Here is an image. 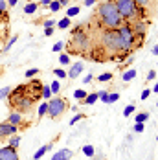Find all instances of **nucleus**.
Segmentation results:
<instances>
[{
	"instance_id": "obj_1",
	"label": "nucleus",
	"mask_w": 158,
	"mask_h": 160,
	"mask_svg": "<svg viewBox=\"0 0 158 160\" xmlns=\"http://www.w3.org/2000/svg\"><path fill=\"white\" fill-rule=\"evenodd\" d=\"M96 18L99 20V26L101 28H107V30H118L125 22L112 0H103V2L97 4Z\"/></svg>"
},
{
	"instance_id": "obj_2",
	"label": "nucleus",
	"mask_w": 158,
	"mask_h": 160,
	"mask_svg": "<svg viewBox=\"0 0 158 160\" xmlns=\"http://www.w3.org/2000/svg\"><path fill=\"white\" fill-rule=\"evenodd\" d=\"M97 46L107 53L109 61H114V57L120 52H123V41H121L118 30H101Z\"/></svg>"
},
{
	"instance_id": "obj_3",
	"label": "nucleus",
	"mask_w": 158,
	"mask_h": 160,
	"mask_svg": "<svg viewBox=\"0 0 158 160\" xmlns=\"http://www.w3.org/2000/svg\"><path fill=\"white\" fill-rule=\"evenodd\" d=\"M7 99H9L11 111H18V112H22V114L28 112V111H32L33 103L39 101V98L32 96V94L28 92V85H18L17 88H13Z\"/></svg>"
},
{
	"instance_id": "obj_4",
	"label": "nucleus",
	"mask_w": 158,
	"mask_h": 160,
	"mask_svg": "<svg viewBox=\"0 0 158 160\" xmlns=\"http://www.w3.org/2000/svg\"><path fill=\"white\" fill-rule=\"evenodd\" d=\"M70 42H72L70 44V52L72 53H83V52L92 48V41H90L88 33L85 32L81 26L72 30V41Z\"/></svg>"
},
{
	"instance_id": "obj_5",
	"label": "nucleus",
	"mask_w": 158,
	"mask_h": 160,
	"mask_svg": "<svg viewBox=\"0 0 158 160\" xmlns=\"http://www.w3.org/2000/svg\"><path fill=\"white\" fill-rule=\"evenodd\" d=\"M120 11V15L123 17L125 22H134L140 20V6L136 4V0H112Z\"/></svg>"
},
{
	"instance_id": "obj_6",
	"label": "nucleus",
	"mask_w": 158,
	"mask_h": 160,
	"mask_svg": "<svg viewBox=\"0 0 158 160\" xmlns=\"http://www.w3.org/2000/svg\"><path fill=\"white\" fill-rule=\"evenodd\" d=\"M68 107L70 105H68V101L64 98H52L48 101V116L52 120H59L64 112L68 111Z\"/></svg>"
},
{
	"instance_id": "obj_7",
	"label": "nucleus",
	"mask_w": 158,
	"mask_h": 160,
	"mask_svg": "<svg viewBox=\"0 0 158 160\" xmlns=\"http://www.w3.org/2000/svg\"><path fill=\"white\" fill-rule=\"evenodd\" d=\"M0 160H18V153H17V149L15 147H11V145L0 147Z\"/></svg>"
},
{
	"instance_id": "obj_8",
	"label": "nucleus",
	"mask_w": 158,
	"mask_h": 160,
	"mask_svg": "<svg viewBox=\"0 0 158 160\" xmlns=\"http://www.w3.org/2000/svg\"><path fill=\"white\" fill-rule=\"evenodd\" d=\"M6 122H7V123H11V125H17V127L20 129L22 125H24V118H22V112H18V111H11Z\"/></svg>"
},
{
	"instance_id": "obj_9",
	"label": "nucleus",
	"mask_w": 158,
	"mask_h": 160,
	"mask_svg": "<svg viewBox=\"0 0 158 160\" xmlns=\"http://www.w3.org/2000/svg\"><path fill=\"white\" fill-rule=\"evenodd\" d=\"M20 129L17 127V125H11V123H7V122H4V123H0V138L2 136H11V134H17Z\"/></svg>"
},
{
	"instance_id": "obj_10",
	"label": "nucleus",
	"mask_w": 158,
	"mask_h": 160,
	"mask_svg": "<svg viewBox=\"0 0 158 160\" xmlns=\"http://www.w3.org/2000/svg\"><path fill=\"white\" fill-rule=\"evenodd\" d=\"M83 70H85V63H83V61H77L76 64H72L70 72H66V74H68V78H70V79H77Z\"/></svg>"
},
{
	"instance_id": "obj_11",
	"label": "nucleus",
	"mask_w": 158,
	"mask_h": 160,
	"mask_svg": "<svg viewBox=\"0 0 158 160\" xmlns=\"http://www.w3.org/2000/svg\"><path fill=\"white\" fill-rule=\"evenodd\" d=\"M72 157H74V151L68 149V147H63V149H59L50 160H70Z\"/></svg>"
},
{
	"instance_id": "obj_12",
	"label": "nucleus",
	"mask_w": 158,
	"mask_h": 160,
	"mask_svg": "<svg viewBox=\"0 0 158 160\" xmlns=\"http://www.w3.org/2000/svg\"><path fill=\"white\" fill-rule=\"evenodd\" d=\"M52 147H53V142H50V144L46 145H41L37 151H35V155H33V160H41L44 155H46L48 151H52Z\"/></svg>"
},
{
	"instance_id": "obj_13",
	"label": "nucleus",
	"mask_w": 158,
	"mask_h": 160,
	"mask_svg": "<svg viewBox=\"0 0 158 160\" xmlns=\"http://www.w3.org/2000/svg\"><path fill=\"white\" fill-rule=\"evenodd\" d=\"M136 74H138V72H136V68H129V70H125V72H123V76H121V79L125 81H131V79H134V78H136Z\"/></svg>"
},
{
	"instance_id": "obj_14",
	"label": "nucleus",
	"mask_w": 158,
	"mask_h": 160,
	"mask_svg": "<svg viewBox=\"0 0 158 160\" xmlns=\"http://www.w3.org/2000/svg\"><path fill=\"white\" fill-rule=\"evenodd\" d=\"M97 99H99V98H97V92H92V94H86V98H85L81 103H83V105H94Z\"/></svg>"
},
{
	"instance_id": "obj_15",
	"label": "nucleus",
	"mask_w": 158,
	"mask_h": 160,
	"mask_svg": "<svg viewBox=\"0 0 158 160\" xmlns=\"http://www.w3.org/2000/svg\"><path fill=\"white\" fill-rule=\"evenodd\" d=\"M149 120V112L143 111V112H138L136 116H134V123H145Z\"/></svg>"
},
{
	"instance_id": "obj_16",
	"label": "nucleus",
	"mask_w": 158,
	"mask_h": 160,
	"mask_svg": "<svg viewBox=\"0 0 158 160\" xmlns=\"http://www.w3.org/2000/svg\"><path fill=\"white\" fill-rule=\"evenodd\" d=\"M55 26H57L59 30H68V28L72 26V20H70L68 17H64V18H61V20H59V22H57Z\"/></svg>"
},
{
	"instance_id": "obj_17",
	"label": "nucleus",
	"mask_w": 158,
	"mask_h": 160,
	"mask_svg": "<svg viewBox=\"0 0 158 160\" xmlns=\"http://www.w3.org/2000/svg\"><path fill=\"white\" fill-rule=\"evenodd\" d=\"M37 8H39V4H37V2H30V4H26V6H24V13H26V15H33V13L37 11Z\"/></svg>"
},
{
	"instance_id": "obj_18",
	"label": "nucleus",
	"mask_w": 158,
	"mask_h": 160,
	"mask_svg": "<svg viewBox=\"0 0 158 160\" xmlns=\"http://www.w3.org/2000/svg\"><path fill=\"white\" fill-rule=\"evenodd\" d=\"M79 11H81V8H79V6H72V8H68V9H66V17H68V18H74V17L79 15Z\"/></svg>"
},
{
	"instance_id": "obj_19",
	"label": "nucleus",
	"mask_w": 158,
	"mask_h": 160,
	"mask_svg": "<svg viewBox=\"0 0 158 160\" xmlns=\"http://www.w3.org/2000/svg\"><path fill=\"white\" fill-rule=\"evenodd\" d=\"M50 88H52V94H59V92H61V81L53 79L52 85H50Z\"/></svg>"
},
{
	"instance_id": "obj_20",
	"label": "nucleus",
	"mask_w": 158,
	"mask_h": 160,
	"mask_svg": "<svg viewBox=\"0 0 158 160\" xmlns=\"http://www.w3.org/2000/svg\"><path fill=\"white\" fill-rule=\"evenodd\" d=\"M74 98H76L79 103H81V101L86 98V90H83V88H77V90H74Z\"/></svg>"
},
{
	"instance_id": "obj_21",
	"label": "nucleus",
	"mask_w": 158,
	"mask_h": 160,
	"mask_svg": "<svg viewBox=\"0 0 158 160\" xmlns=\"http://www.w3.org/2000/svg\"><path fill=\"white\" fill-rule=\"evenodd\" d=\"M17 39H18V35H13V37H11L7 42H6V46L2 48V52H4V53H6V52H9V50H11V46H13V44L17 42Z\"/></svg>"
},
{
	"instance_id": "obj_22",
	"label": "nucleus",
	"mask_w": 158,
	"mask_h": 160,
	"mask_svg": "<svg viewBox=\"0 0 158 160\" xmlns=\"http://www.w3.org/2000/svg\"><path fill=\"white\" fill-rule=\"evenodd\" d=\"M37 114H39V118H44L48 114V101L46 103H41L39 105V111H37Z\"/></svg>"
},
{
	"instance_id": "obj_23",
	"label": "nucleus",
	"mask_w": 158,
	"mask_h": 160,
	"mask_svg": "<svg viewBox=\"0 0 158 160\" xmlns=\"http://www.w3.org/2000/svg\"><path fill=\"white\" fill-rule=\"evenodd\" d=\"M112 78H114V76H112L111 72H105V74H99V76H97V81L107 83V81H112Z\"/></svg>"
},
{
	"instance_id": "obj_24",
	"label": "nucleus",
	"mask_w": 158,
	"mask_h": 160,
	"mask_svg": "<svg viewBox=\"0 0 158 160\" xmlns=\"http://www.w3.org/2000/svg\"><path fill=\"white\" fill-rule=\"evenodd\" d=\"M48 8H50V11H52V13H57V11L61 9V4H59V0H52Z\"/></svg>"
},
{
	"instance_id": "obj_25",
	"label": "nucleus",
	"mask_w": 158,
	"mask_h": 160,
	"mask_svg": "<svg viewBox=\"0 0 158 160\" xmlns=\"http://www.w3.org/2000/svg\"><path fill=\"white\" fill-rule=\"evenodd\" d=\"M83 153H85L88 158H92V157L96 155V151H94V147H92V145H83Z\"/></svg>"
},
{
	"instance_id": "obj_26",
	"label": "nucleus",
	"mask_w": 158,
	"mask_h": 160,
	"mask_svg": "<svg viewBox=\"0 0 158 160\" xmlns=\"http://www.w3.org/2000/svg\"><path fill=\"white\" fill-rule=\"evenodd\" d=\"M53 76H55L57 79H64V78H68V74L64 72L63 68H55V70H53Z\"/></svg>"
},
{
	"instance_id": "obj_27",
	"label": "nucleus",
	"mask_w": 158,
	"mask_h": 160,
	"mask_svg": "<svg viewBox=\"0 0 158 160\" xmlns=\"http://www.w3.org/2000/svg\"><path fill=\"white\" fill-rule=\"evenodd\" d=\"M11 87H4V88H0V99H6V98H9V94H11Z\"/></svg>"
},
{
	"instance_id": "obj_28",
	"label": "nucleus",
	"mask_w": 158,
	"mask_h": 160,
	"mask_svg": "<svg viewBox=\"0 0 158 160\" xmlns=\"http://www.w3.org/2000/svg\"><path fill=\"white\" fill-rule=\"evenodd\" d=\"M18 144H20V136L18 134H11L9 136V145L11 147H18Z\"/></svg>"
},
{
	"instance_id": "obj_29",
	"label": "nucleus",
	"mask_w": 158,
	"mask_h": 160,
	"mask_svg": "<svg viewBox=\"0 0 158 160\" xmlns=\"http://www.w3.org/2000/svg\"><path fill=\"white\" fill-rule=\"evenodd\" d=\"M41 98L50 99V98H52V88H50V87H42V88H41Z\"/></svg>"
},
{
	"instance_id": "obj_30",
	"label": "nucleus",
	"mask_w": 158,
	"mask_h": 160,
	"mask_svg": "<svg viewBox=\"0 0 158 160\" xmlns=\"http://www.w3.org/2000/svg\"><path fill=\"white\" fill-rule=\"evenodd\" d=\"M52 50H53L55 53H61V52L64 50V42H63V41H57V42L52 46Z\"/></svg>"
},
{
	"instance_id": "obj_31",
	"label": "nucleus",
	"mask_w": 158,
	"mask_h": 160,
	"mask_svg": "<svg viewBox=\"0 0 158 160\" xmlns=\"http://www.w3.org/2000/svg\"><path fill=\"white\" fill-rule=\"evenodd\" d=\"M37 74H39V68H28V70L24 72V76H26L28 79H32V78H35Z\"/></svg>"
},
{
	"instance_id": "obj_32",
	"label": "nucleus",
	"mask_w": 158,
	"mask_h": 160,
	"mask_svg": "<svg viewBox=\"0 0 158 160\" xmlns=\"http://www.w3.org/2000/svg\"><path fill=\"white\" fill-rule=\"evenodd\" d=\"M59 63L61 64H70V55L61 52V55H59Z\"/></svg>"
},
{
	"instance_id": "obj_33",
	"label": "nucleus",
	"mask_w": 158,
	"mask_h": 160,
	"mask_svg": "<svg viewBox=\"0 0 158 160\" xmlns=\"http://www.w3.org/2000/svg\"><path fill=\"white\" fill-rule=\"evenodd\" d=\"M132 112H134V103H131V105H127L125 109H123V116H125V118H129V116H131Z\"/></svg>"
},
{
	"instance_id": "obj_34",
	"label": "nucleus",
	"mask_w": 158,
	"mask_h": 160,
	"mask_svg": "<svg viewBox=\"0 0 158 160\" xmlns=\"http://www.w3.org/2000/svg\"><path fill=\"white\" fill-rule=\"evenodd\" d=\"M97 98L101 99V103H107V99H109V92H107V90H99V92H97Z\"/></svg>"
},
{
	"instance_id": "obj_35",
	"label": "nucleus",
	"mask_w": 158,
	"mask_h": 160,
	"mask_svg": "<svg viewBox=\"0 0 158 160\" xmlns=\"http://www.w3.org/2000/svg\"><path fill=\"white\" fill-rule=\"evenodd\" d=\"M83 118H85V114H79V112H76V116L70 120V125H76V123H77V122H81Z\"/></svg>"
},
{
	"instance_id": "obj_36",
	"label": "nucleus",
	"mask_w": 158,
	"mask_h": 160,
	"mask_svg": "<svg viewBox=\"0 0 158 160\" xmlns=\"http://www.w3.org/2000/svg\"><path fill=\"white\" fill-rule=\"evenodd\" d=\"M118 99H120V94H118V92H111V94H109V99H107V103H116Z\"/></svg>"
},
{
	"instance_id": "obj_37",
	"label": "nucleus",
	"mask_w": 158,
	"mask_h": 160,
	"mask_svg": "<svg viewBox=\"0 0 158 160\" xmlns=\"http://www.w3.org/2000/svg\"><path fill=\"white\" fill-rule=\"evenodd\" d=\"M6 11H7V0H0V13L6 15Z\"/></svg>"
},
{
	"instance_id": "obj_38",
	"label": "nucleus",
	"mask_w": 158,
	"mask_h": 160,
	"mask_svg": "<svg viewBox=\"0 0 158 160\" xmlns=\"http://www.w3.org/2000/svg\"><path fill=\"white\" fill-rule=\"evenodd\" d=\"M57 22L53 20V18H48V20H44V28H53Z\"/></svg>"
},
{
	"instance_id": "obj_39",
	"label": "nucleus",
	"mask_w": 158,
	"mask_h": 160,
	"mask_svg": "<svg viewBox=\"0 0 158 160\" xmlns=\"http://www.w3.org/2000/svg\"><path fill=\"white\" fill-rule=\"evenodd\" d=\"M156 79V72L155 70H149V74H147V81H155Z\"/></svg>"
},
{
	"instance_id": "obj_40",
	"label": "nucleus",
	"mask_w": 158,
	"mask_h": 160,
	"mask_svg": "<svg viewBox=\"0 0 158 160\" xmlns=\"http://www.w3.org/2000/svg\"><path fill=\"white\" fill-rule=\"evenodd\" d=\"M92 81H94V76H92V74H88V76L83 78V83H85V85H88V83H92Z\"/></svg>"
},
{
	"instance_id": "obj_41",
	"label": "nucleus",
	"mask_w": 158,
	"mask_h": 160,
	"mask_svg": "<svg viewBox=\"0 0 158 160\" xmlns=\"http://www.w3.org/2000/svg\"><path fill=\"white\" fill-rule=\"evenodd\" d=\"M149 96H151V90H149V88H145V90H143V92H142V99H143V101H145V99H147V98H149Z\"/></svg>"
},
{
	"instance_id": "obj_42",
	"label": "nucleus",
	"mask_w": 158,
	"mask_h": 160,
	"mask_svg": "<svg viewBox=\"0 0 158 160\" xmlns=\"http://www.w3.org/2000/svg\"><path fill=\"white\" fill-rule=\"evenodd\" d=\"M97 0H83V6H86V8H90V6H94Z\"/></svg>"
},
{
	"instance_id": "obj_43",
	"label": "nucleus",
	"mask_w": 158,
	"mask_h": 160,
	"mask_svg": "<svg viewBox=\"0 0 158 160\" xmlns=\"http://www.w3.org/2000/svg\"><path fill=\"white\" fill-rule=\"evenodd\" d=\"M143 131V123H134V132H142Z\"/></svg>"
},
{
	"instance_id": "obj_44",
	"label": "nucleus",
	"mask_w": 158,
	"mask_h": 160,
	"mask_svg": "<svg viewBox=\"0 0 158 160\" xmlns=\"http://www.w3.org/2000/svg\"><path fill=\"white\" fill-rule=\"evenodd\" d=\"M53 32H55L53 28H44V35H46V37H50V35H53Z\"/></svg>"
},
{
	"instance_id": "obj_45",
	"label": "nucleus",
	"mask_w": 158,
	"mask_h": 160,
	"mask_svg": "<svg viewBox=\"0 0 158 160\" xmlns=\"http://www.w3.org/2000/svg\"><path fill=\"white\" fill-rule=\"evenodd\" d=\"M50 2H52V0H41V2H39V4H41V6H44V8H46V6H50Z\"/></svg>"
},
{
	"instance_id": "obj_46",
	"label": "nucleus",
	"mask_w": 158,
	"mask_h": 160,
	"mask_svg": "<svg viewBox=\"0 0 158 160\" xmlns=\"http://www.w3.org/2000/svg\"><path fill=\"white\" fill-rule=\"evenodd\" d=\"M70 2H72V0H59V4H61V8H63V6H68Z\"/></svg>"
},
{
	"instance_id": "obj_47",
	"label": "nucleus",
	"mask_w": 158,
	"mask_h": 160,
	"mask_svg": "<svg viewBox=\"0 0 158 160\" xmlns=\"http://www.w3.org/2000/svg\"><path fill=\"white\" fill-rule=\"evenodd\" d=\"M17 4H18V0H7V8L9 6H17Z\"/></svg>"
},
{
	"instance_id": "obj_48",
	"label": "nucleus",
	"mask_w": 158,
	"mask_h": 160,
	"mask_svg": "<svg viewBox=\"0 0 158 160\" xmlns=\"http://www.w3.org/2000/svg\"><path fill=\"white\" fill-rule=\"evenodd\" d=\"M151 52H153V55H158V44H155V46L151 48Z\"/></svg>"
},
{
	"instance_id": "obj_49",
	"label": "nucleus",
	"mask_w": 158,
	"mask_h": 160,
	"mask_svg": "<svg viewBox=\"0 0 158 160\" xmlns=\"http://www.w3.org/2000/svg\"><path fill=\"white\" fill-rule=\"evenodd\" d=\"M151 92H156V94H158V83L155 85V87H153V90H151Z\"/></svg>"
},
{
	"instance_id": "obj_50",
	"label": "nucleus",
	"mask_w": 158,
	"mask_h": 160,
	"mask_svg": "<svg viewBox=\"0 0 158 160\" xmlns=\"http://www.w3.org/2000/svg\"><path fill=\"white\" fill-rule=\"evenodd\" d=\"M2 17H4V13H0V20H2Z\"/></svg>"
},
{
	"instance_id": "obj_51",
	"label": "nucleus",
	"mask_w": 158,
	"mask_h": 160,
	"mask_svg": "<svg viewBox=\"0 0 158 160\" xmlns=\"http://www.w3.org/2000/svg\"><path fill=\"white\" fill-rule=\"evenodd\" d=\"M156 107H158V101H156Z\"/></svg>"
},
{
	"instance_id": "obj_52",
	"label": "nucleus",
	"mask_w": 158,
	"mask_h": 160,
	"mask_svg": "<svg viewBox=\"0 0 158 160\" xmlns=\"http://www.w3.org/2000/svg\"><path fill=\"white\" fill-rule=\"evenodd\" d=\"M156 64H158V63H156Z\"/></svg>"
}]
</instances>
